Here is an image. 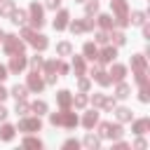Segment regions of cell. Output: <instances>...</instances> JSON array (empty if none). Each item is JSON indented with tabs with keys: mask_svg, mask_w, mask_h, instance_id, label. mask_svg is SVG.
<instances>
[{
	"mask_svg": "<svg viewBox=\"0 0 150 150\" xmlns=\"http://www.w3.org/2000/svg\"><path fill=\"white\" fill-rule=\"evenodd\" d=\"M30 14H33V23L40 26V23H42V9H40L38 5H33V7H30Z\"/></svg>",
	"mask_w": 150,
	"mask_h": 150,
	"instance_id": "6da1fadb",
	"label": "cell"
},
{
	"mask_svg": "<svg viewBox=\"0 0 150 150\" xmlns=\"http://www.w3.org/2000/svg\"><path fill=\"white\" fill-rule=\"evenodd\" d=\"M23 66H26V61H23L21 56H14V59H12V70H21Z\"/></svg>",
	"mask_w": 150,
	"mask_h": 150,
	"instance_id": "7a4b0ae2",
	"label": "cell"
},
{
	"mask_svg": "<svg viewBox=\"0 0 150 150\" xmlns=\"http://www.w3.org/2000/svg\"><path fill=\"white\" fill-rule=\"evenodd\" d=\"M38 127H40V120H26L21 124V129H38Z\"/></svg>",
	"mask_w": 150,
	"mask_h": 150,
	"instance_id": "3957f363",
	"label": "cell"
},
{
	"mask_svg": "<svg viewBox=\"0 0 150 150\" xmlns=\"http://www.w3.org/2000/svg\"><path fill=\"white\" fill-rule=\"evenodd\" d=\"M66 19H68V14H66V12H61V14H59V19L54 21V26H56V28H63V26H66Z\"/></svg>",
	"mask_w": 150,
	"mask_h": 150,
	"instance_id": "277c9868",
	"label": "cell"
},
{
	"mask_svg": "<svg viewBox=\"0 0 150 150\" xmlns=\"http://www.w3.org/2000/svg\"><path fill=\"white\" fill-rule=\"evenodd\" d=\"M12 134H14V129H12V127H2V134H0V136H2L5 141H9V138H12Z\"/></svg>",
	"mask_w": 150,
	"mask_h": 150,
	"instance_id": "5b68a950",
	"label": "cell"
},
{
	"mask_svg": "<svg viewBox=\"0 0 150 150\" xmlns=\"http://www.w3.org/2000/svg\"><path fill=\"white\" fill-rule=\"evenodd\" d=\"M30 87L33 89H42V82L38 80V75H30Z\"/></svg>",
	"mask_w": 150,
	"mask_h": 150,
	"instance_id": "8992f818",
	"label": "cell"
},
{
	"mask_svg": "<svg viewBox=\"0 0 150 150\" xmlns=\"http://www.w3.org/2000/svg\"><path fill=\"white\" fill-rule=\"evenodd\" d=\"M12 91H14V96H16V98H23V96H26V89H23V87H19V84H16Z\"/></svg>",
	"mask_w": 150,
	"mask_h": 150,
	"instance_id": "52a82bcc",
	"label": "cell"
},
{
	"mask_svg": "<svg viewBox=\"0 0 150 150\" xmlns=\"http://www.w3.org/2000/svg\"><path fill=\"white\" fill-rule=\"evenodd\" d=\"M7 49H9V52H14V49H21V42H16V40H9V42H7Z\"/></svg>",
	"mask_w": 150,
	"mask_h": 150,
	"instance_id": "ba28073f",
	"label": "cell"
},
{
	"mask_svg": "<svg viewBox=\"0 0 150 150\" xmlns=\"http://www.w3.org/2000/svg\"><path fill=\"white\" fill-rule=\"evenodd\" d=\"M94 122H96V112H89V115L84 117V124H87V127H91Z\"/></svg>",
	"mask_w": 150,
	"mask_h": 150,
	"instance_id": "9c48e42d",
	"label": "cell"
},
{
	"mask_svg": "<svg viewBox=\"0 0 150 150\" xmlns=\"http://www.w3.org/2000/svg\"><path fill=\"white\" fill-rule=\"evenodd\" d=\"M84 52H87V56H89V59H94V56H96V49H94V45H87V47H84Z\"/></svg>",
	"mask_w": 150,
	"mask_h": 150,
	"instance_id": "30bf717a",
	"label": "cell"
},
{
	"mask_svg": "<svg viewBox=\"0 0 150 150\" xmlns=\"http://www.w3.org/2000/svg\"><path fill=\"white\" fill-rule=\"evenodd\" d=\"M112 56H115V49H105V52H103V56H101V59H103V61H110V59H112Z\"/></svg>",
	"mask_w": 150,
	"mask_h": 150,
	"instance_id": "8fae6325",
	"label": "cell"
},
{
	"mask_svg": "<svg viewBox=\"0 0 150 150\" xmlns=\"http://www.w3.org/2000/svg\"><path fill=\"white\" fill-rule=\"evenodd\" d=\"M23 19H26V14H23V12H14V19H12V21H16V23H21Z\"/></svg>",
	"mask_w": 150,
	"mask_h": 150,
	"instance_id": "7c38bea8",
	"label": "cell"
},
{
	"mask_svg": "<svg viewBox=\"0 0 150 150\" xmlns=\"http://www.w3.org/2000/svg\"><path fill=\"white\" fill-rule=\"evenodd\" d=\"M112 73H115V75H112V77H115V80H120V77H122V75H124V68H120V66H117V68H115V70H112Z\"/></svg>",
	"mask_w": 150,
	"mask_h": 150,
	"instance_id": "4fadbf2b",
	"label": "cell"
},
{
	"mask_svg": "<svg viewBox=\"0 0 150 150\" xmlns=\"http://www.w3.org/2000/svg\"><path fill=\"white\" fill-rule=\"evenodd\" d=\"M59 101H61V103L66 105V103L70 101V96H68V91H61V96H59Z\"/></svg>",
	"mask_w": 150,
	"mask_h": 150,
	"instance_id": "5bb4252c",
	"label": "cell"
},
{
	"mask_svg": "<svg viewBox=\"0 0 150 150\" xmlns=\"http://www.w3.org/2000/svg\"><path fill=\"white\" fill-rule=\"evenodd\" d=\"M33 110H35V112H45V103H35Z\"/></svg>",
	"mask_w": 150,
	"mask_h": 150,
	"instance_id": "9a60e30c",
	"label": "cell"
},
{
	"mask_svg": "<svg viewBox=\"0 0 150 150\" xmlns=\"http://www.w3.org/2000/svg\"><path fill=\"white\" fill-rule=\"evenodd\" d=\"M59 52H61V54H68L70 47H68V45H59Z\"/></svg>",
	"mask_w": 150,
	"mask_h": 150,
	"instance_id": "2e32d148",
	"label": "cell"
},
{
	"mask_svg": "<svg viewBox=\"0 0 150 150\" xmlns=\"http://www.w3.org/2000/svg\"><path fill=\"white\" fill-rule=\"evenodd\" d=\"M26 145H33V148H40V141H33V138H28V141H26Z\"/></svg>",
	"mask_w": 150,
	"mask_h": 150,
	"instance_id": "e0dca14e",
	"label": "cell"
},
{
	"mask_svg": "<svg viewBox=\"0 0 150 150\" xmlns=\"http://www.w3.org/2000/svg\"><path fill=\"white\" fill-rule=\"evenodd\" d=\"M120 120H129V110H120Z\"/></svg>",
	"mask_w": 150,
	"mask_h": 150,
	"instance_id": "ac0fdd59",
	"label": "cell"
},
{
	"mask_svg": "<svg viewBox=\"0 0 150 150\" xmlns=\"http://www.w3.org/2000/svg\"><path fill=\"white\" fill-rule=\"evenodd\" d=\"M127 91H129L127 87H120V91H117V96H127Z\"/></svg>",
	"mask_w": 150,
	"mask_h": 150,
	"instance_id": "d6986e66",
	"label": "cell"
},
{
	"mask_svg": "<svg viewBox=\"0 0 150 150\" xmlns=\"http://www.w3.org/2000/svg\"><path fill=\"white\" fill-rule=\"evenodd\" d=\"M47 5L49 7H59V0H47Z\"/></svg>",
	"mask_w": 150,
	"mask_h": 150,
	"instance_id": "ffe728a7",
	"label": "cell"
},
{
	"mask_svg": "<svg viewBox=\"0 0 150 150\" xmlns=\"http://www.w3.org/2000/svg\"><path fill=\"white\" fill-rule=\"evenodd\" d=\"M5 77H7V70H5L2 66H0V80H5Z\"/></svg>",
	"mask_w": 150,
	"mask_h": 150,
	"instance_id": "44dd1931",
	"label": "cell"
},
{
	"mask_svg": "<svg viewBox=\"0 0 150 150\" xmlns=\"http://www.w3.org/2000/svg\"><path fill=\"white\" fill-rule=\"evenodd\" d=\"M5 115H7V110H5V108H2V105H0V120H2V117H5Z\"/></svg>",
	"mask_w": 150,
	"mask_h": 150,
	"instance_id": "7402d4cb",
	"label": "cell"
},
{
	"mask_svg": "<svg viewBox=\"0 0 150 150\" xmlns=\"http://www.w3.org/2000/svg\"><path fill=\"white\" fill-rule=\"evenodd\" d=\"M5 96H7V91H5L2 87H0V98H5Z\"/></svg>",
	"mask_w": 150,
	"mask_h": 150,
	"instance_id": "603a6c76",
	"label": "cell"
},
{
	"mask_svg": "<svg viewBox=\"0 0 150 150\" xmlns=\"http://www.w3.org/2000/svg\"><path fill=\"white\" fill-rule=\"evenodd\" d=\"M0 40H2V33H0Z\"/></svg>",
	"mask_w": 150,
	"mask_h": 150,
	"instance_id": "cb8c5ba5",
	"label": "cell"
}]
</instances>
